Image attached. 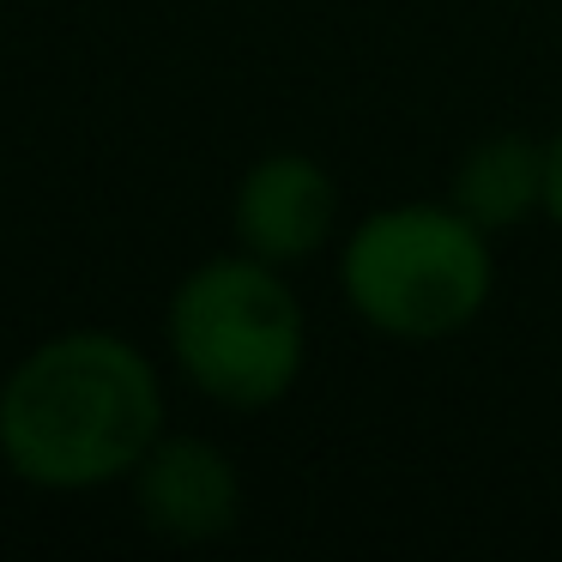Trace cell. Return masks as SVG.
<instances>
[{
  "instance_id": "1",
  "label": "cell",
  "mask_w": 562,
  "mask_h": 562,
  "mask_svg": "<svg viewBox=\"0 0 562 562\" xmlns=\"http://www.w3.org/2000/svg\"><path fill=\"white\" fill-rule=\"evenodd\" d=\"M164 429V369L127 333H49L0 375V465L43 496H91L127 484Z\"/></svg>"
},
{
  "instance_id": "2",
  "label": "cell",
  "mask_w": 562,
  "mask_h": 562,
  "mask_svg": "<svg viewBox=\"0 0 562 562\" xmlns=\"http://www.w3.org/2000/svg\"><path fill=\"white\" fill-rule=\"evenodd\" d=\"M333 279L351 321L375 339L448 345L496 303V236L477 231L448 194L387 200L345 224Z\"/></svg>"
},
{
  "instance_id": "3",
  "label": "cell",
  "mask_w": 562,
  "mask_h": 562,
  "mask_svg": "<svg viewBox=\"0 0 562 562\" xmlns=\"http://www.w3.org/2000/svg\"><path fill=\"white\" fill-rule=\"evenodd\" d=\"M164 357L218 412L260 417L284 405L308 369V308L291 272L236 243L194 260L164 303Z\"/></svg>"
},
{
  "instance_id": "4",
  "label": "cell",
  "mask_w": 562,
  "mask_h": 562,
  "mask_svg": "<svg viewBox=\"0 0 562 562\" xmlns=\"http://www.w3.org/2000/svg\"><path fill=\"white\" fill-rule=\"evenodd\" d=\"M345 236V194L339 176L315 151H260L231 188V243L272 267H303V260L339 248Z\"/></svg>"
},
{
  "instance_id": "5",
  "label": "cell",
  "mask_w": 562,
  "mask_h": 562,
  "mask_svg": "<svg viewBox=\"0 0 562 562\" xmlns=\"http://www.w3.org/2000/svg\"><path fill=\"white\" fill-rule=\"evenodd\" d=\"M127 496L139 526L164 544H218L243 526L248 508L236 453L194 429H164L127 477Z\"/></svg>"
},
{
  "instance_id": "6",
  "label": "cell",
  "mask_w": 562,
  "mask_h": 562,
  "mask_svg": "<svg viewBox=\"0 0 562 562\" xmlns=\"http://www.w3.org/2000/svg\"><path fill=\"white\" fill-rule=\"evenodd\" d=\"M448 200L496 243L544 218V139L514 134V127L472 139L448 176Z\"/></svg>"
},
{
  "instance_id": "7",
  "label": "cell",
  "mask_w": 562,
  "mask_h": 562,
  "mask_svg": "<svg viewBox=\"0 0 562 562\" xmlns=\"http://www.w3.org/2000/svg\"><path fill=\"white\" fill-rule=\"evenodd\" d=\"M544 224L562 231V127L544 139Z\"/></svg>"
}]
</instances>
